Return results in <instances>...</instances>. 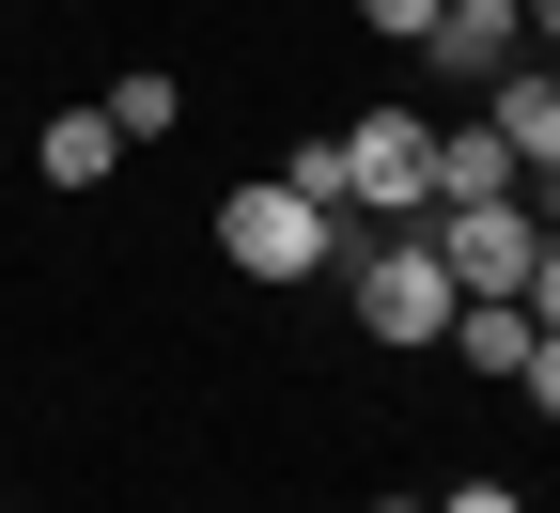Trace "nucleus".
Here are the masks:
<instances>
[{"mask_svg": "<svg viewBox=\"0 0 560 513\" xmlns=\"http://www.w3.org/2000/svg\"><path fill=\"white\" fill-rule=\"evenodd\" d=\"M94 109H109V140H125V156H140V140H172V125H187V94H172V62H140V79H109Z\"/></svg>", "mask_w": 560, "mask_h": 513, "instance_id": "obj_9", "label": "nucleus"}, {"mask_svg": "<svg viewBox=\"0 0 560 513\" xmlns=\"http://www.w3.org/2000/svg\"><path fill=\"white\" fill-rule=\"evenodd\" d=\"M359 32H389V47H420V32H436V0H359Z\"/></svg>", "mask_w": 560, "mask_h": 513, "instance_id": "obj_11", "label": "nucleus"}, {"mask_svg": "<svg viewBox=\"0 0 560 513\" xmlns=\"http://www.w3.org/2000/svg\"><path fill=\"white\" fill-rule=\"evenodd\" d=\"M482 125H499L514 187H545V172H560V79H545V62H514V79H482Z\"/></svg>", "mask_w": 560, "mask_h": 513, "instance_id": "obj_6", "label": "nucleus"}, {"mask_svg": "<svg viewBox=\"0 0 560 513\" xmlns=\"http://www.w3.org/2000/svg\"><path fill=\"white\" fill-rule=\"evenodd\" d=\"M467 374H499V389H529V420L560 405V312H529V296H452V327H436Z\"/></svg>", "mask_w": 560, "mask_h": 513, "instance_id": "obj_4", "label": "nucleus"}, {"mask_svg": "<svg viewBox=\"0 0 560 513\" xmlns=\"http://www.w3.org/2000/svg\"><path fill=\"white\" fill-rule=\"evenodd\" d=\"M436 513H529V498H514V482H452Z\"/></svg>", "mask_w": 560, "mask_h": 513, "instance_id": "obj_12", "label": "nucleus"}, {"mask_svg": "<svg viewBox=\"0 0 560 513\" xmlns=\"http://www.w3.org/2000/svg\"><path fill=\"white\" fill-rule=\"evenodd\" d=\"M420 140H436V125H405V109L342 125V218H420Z\"/></svg>", "mask_w": 560, "mask_h": 513, "instance_id": "obj_5", "label": "nucleus"}, {"mask_svg": "<svg viewBox=\"0 0 560 513\" xmlns=\"http://www.w3.org/2000/svg\"><path fill=\"white\" fill-rule=\"evenodd\" d=\"M280 187L342 218V125H296V140H280Z\"/></svg>", "mask_w": 560, "mask_h": 513, "instance_id": "obj_10", "label": "nucleus"}, {"mask_svg": "<svg viewBox=\"0 0 560 513\" xmlns=\"http://www.w3.org/2000/svg\"><path fill=\"white\" fill-rule=\"evenodd\" d=\"M420 62H436V79H467V94H482V79H514V62H529V47H514V0H436Z\"/></svg>", "mask_w": 560, "mask_h": 513, "instance_id": "obj_7", "label": "nucleus"}, {"mask_svg": "<svg viewBox=\"0 0 560 513\" xmlns=\"http://www.w3.org/2000/svg\"><path fill=\"white\" fill-rule=\"evenodd\" d=\"M342 296H359V327L389 358H420V342L452 327V265H436L420 218H342Z\"/></svg>", "mask_w": 560, "mask_h": 513, "instance_id": "obj_1", "label": "nucleus"}, {"mask_svg": "<svg viewBox=\"0 0 560 513\" xmlns=\"http://www.w3.org/2000/svg\"><path fill=\"white\" fill-rule=\"evenodd\" d=\"M32 172H47L62 202H94V187L125 172V140H109V109H47V125H32Z\"/></svg>", "mask_w": 560, "mask_h": 513, "instance_id": "obj_8", "label": "nucleus"}, {"mask_svg": "<svg viewBox=\"0 0 560 513\" xmlns=\"http://www.w3.org/2000/svg\"><path fill=\"white\" fill-rule=\"evenodd\" d=\"M359 513H436V498H359Z\"/></svg>", "mask_w": 560, "mask_h": 513, "instance_id": "obj_13", "label": "nucleus"}, {"mask_svg": "<svg viewBox=\"0 0 560 513\" xmlns=\"http://www.w3.org/2000/svg\"><path fill=\"white\" fill-rule=\"evenodd\" d=\"M219 265L296 296V280H327V265H342V218H327V202H296V187L265 172V187H234V202H219Z\"/></svg>", "mask_w": 560, "mask_h": 513, "instance_id": "obj_3", "label": "nucleus"}, {"mask_svg": "<svg viewBox=\"0 0 560 513\" xmlns=\"http://www.w3.org/2000/svg\"><path fill=\"white\" fill-rule=\"evenodd\" d=\"M16 513H47V498H16Z\"/></svg>", "mask_w": 560, "mask_h": 513, "instance_id": "obj_14", "label": "nucleus"}, {"mask_svg": "<svg viewBox=\"0 0 560 513\" xmlns=\"http://www.w3.org/2000/svg\"><path fill=\"white\" fill-rule=\"evenodd\" d=\"M420 234H436L452 296H529V312H560V234H545L529 187H499V202H436Z\"/></svg>", "mask_w": 560, "mask_h": 513, "instance_id": "obj_2", "label": "nucleus"}]
</instances>
